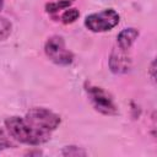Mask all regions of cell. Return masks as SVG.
Instances as JSON below:
<instances>
[{
  "instance_id": "1",
  "label": "cell",
  "mask_w": 157,
  "mask_h": 157,
  "mask_svg": "<svg viewBox=\"0 0 157 157\" xmlns=\"http://www.w3.org/2000/svg\"><path fill=\"white\" fill-rule=\"evenodd\" d=\"M6 130L9 131L10 136L22 144L32 145V146H39L42 144H45L50 140L49 134L40 132L32 128L22 117H10L5 120Z\"/></svg>"
},
{
  "instance_id": "2",
  "label": "cell",
  "mask_w": 157,
  "mask_h": 157,
  "mask_svg": "<svg viewBox=\"0 0 157 157\" xmlns=\"http://www.w3.org/2000/svg\"><path fill=\"white\" fill-rule=\"evenodd\" d=\"M23 118L32 128L49 135H52V132L61 123L60 115L47 108H38V107L29 109Z\"/></svg>"
},
{
  "instance_id": "3",
  "label": "cell",
  "mask_w": 157,
  "mask_h": 157,
  "mask_svg": "<svg viewBox=\"0 0 157 157\" xmlns=\"http://www.w3.org/2000/svg\"><path fill=\"white\" fill-rule=\"evenodd\" d=\"M85 91H86L88 99L91 101L93 108L98 113H101L103 115H117L118 114V112H119L118 105L115 104L110 93H108L104 88L86 82Z\"/></svg>"
},
{
  "instance_id": "4",
  "label": "cell",
  "mask_w": 157,
  "mask_h": 157,
  "mask_svg": "<svg viewBox=\"0 0 157 157\" xmlns=\"http://www.w3.org/2000/svg\"><path fill=\"white\" fill-rule=\"evenodd\" d=\"M120 21L119 13L114 9H104L99 12H93L85 18V26L87 29L94 33L107 32L113 29Z\"/></svg>"
},
{
  "instance_id": "5",
  "label": "cell",
  "mask_w": 157,
  "mask_h": 157,
  "mask_svg": "<svg viewBox=\"0 0 157 157\" xmlns=\"http://www.w3.org/2000/svg\"><path fill=\"white\" fill-rule=\"evenodd\" d=\"M44 53L53 63L66 66L74 61V54L65 45V40L61 36H52L44 44Z\"/></svg>"
},
{
  "instance_id": "6",
  "label": "cell",
  "mask_w": 157,
  "mask_h": 157,
  "mask_svg": "<svg viewBox=\"0 0 157 157\" xmlns=\"http://www.w3.org/2000/svg\"><path fill=\"white\" fill-rule=\"evenodd\" d=\"M131 67V59L128 55V50H123L119 47L114 48L109 56V69L113 74H126Z\"/></svg>"
},
{
  "instance_id": "7",
  "label": "cell",
  "mask_w": 157,
  "mask_h": 157,
  "mask_svg": "<svg viewBox=\"0 0 157 157\" xmlns=\"http://www.w3.org/2000/svg\"><path fill=\"white\" fill-rule=\"evenodd\" d=\"M139 37V31L134 27L121 29L117 36V44L123 50H129Z\"/></svg>"
},
{
  "instance_id": "8",
  "label": "cell",
  "mask_w": 157,
  "mask_h": 157,
  "mask_svg": "<svg viewBox=\"0 0 157 157\" xmlns=\"http://www.w3.org/2000/svg\"><path fill=\"white\" fill-rule=\"evenodd\" d=\"M71 4H72V0H58V1L48 2L45 5V11L49 13H55V12L67 9Z\"/></svg>"
},
{
  "instance_id": "9",
  "label": "cell",
  "mask_w": 157,
  "mask_h": 157,
  "mask_svg": "<svg viewBox=\"0 0 157 157\" xmlns=\"http://www.w3.org/2000/svg\"><path fill=\"white\" fill-rule=\"evenodd\" d=\"M12 31V23L4 16L0 15V40H5Z\"/></svg>"
},
{
  "instance_id": "10",
  "label": "cell",
  "mask_w": 157,
  "mask_h": 157,
  "mask_svg": "<svg viewBox=\"0 0 157 157\" xmlns=\"http://www.w3.org/2000/svg\"><path fill=\"white\" fill-rule=\"evenodd\" d=\"M78 16H80V12H78V10L77 9H65V11L61 13V22L63 23H72V22H75L77 18H78Z\"/></svg>"
},
{
  "instance_id": "11",
  "label": "cell",
  "mask_w": 157,
  "mask_h": 157,
  "mask_svg": "<svg viewBox=\"0 0 157 157\" xmlns=\"http://www.w3.org/2000/svg\"><path fill=\"white\" fill-rule=\"evenodd\" d=\"M63 156H86V151L77 146H65L61 151Z\"/></svg>"
},
{
  "instance_id": "12",
  "label": "cell",
  "mask_w": 157,
  "mask_h": 157,
  "mask_svg": "<svg viewBox=\"0 0 157 157\" xmlns=\"http://www.w3.org/2000/svg\"><path fill=\"white\" fill-rule=\"evenodd\" d=\"M10 147H15V145L7 139V136L4 135V132L0 130V151L10 148Z\"/></svg>"
},
{
  "instance_id": "13",
  "label": "cell",
  "mask_w": 157,
  "mask_h": 157,
  "mask_svg": "<svg viewBox=\"0 0 157 157\" xmlns=\"http://www.w3.org/2000/svg\"><path fill=\"white\" fill-rule=\"evenodd\" d=\"M150 72H151V78H152V81H155V78H156V75H155V60H152V63H151Z\"/></svg>"
},
{
  "instance_id": "14",
  "label": "cell",
  "mask_w": 157,
  "mask_h": 157,
  "mask_svg": "<svg viewBox=\"0 0 157 157\" xmlns=\"http://www.w3.org/2000/svg\"><path fill=\"white\" fill-rule=\"evenodd\" d=\"M2 7H4V0H0V11H1Z\"/></svg>"
}]
</instances>
